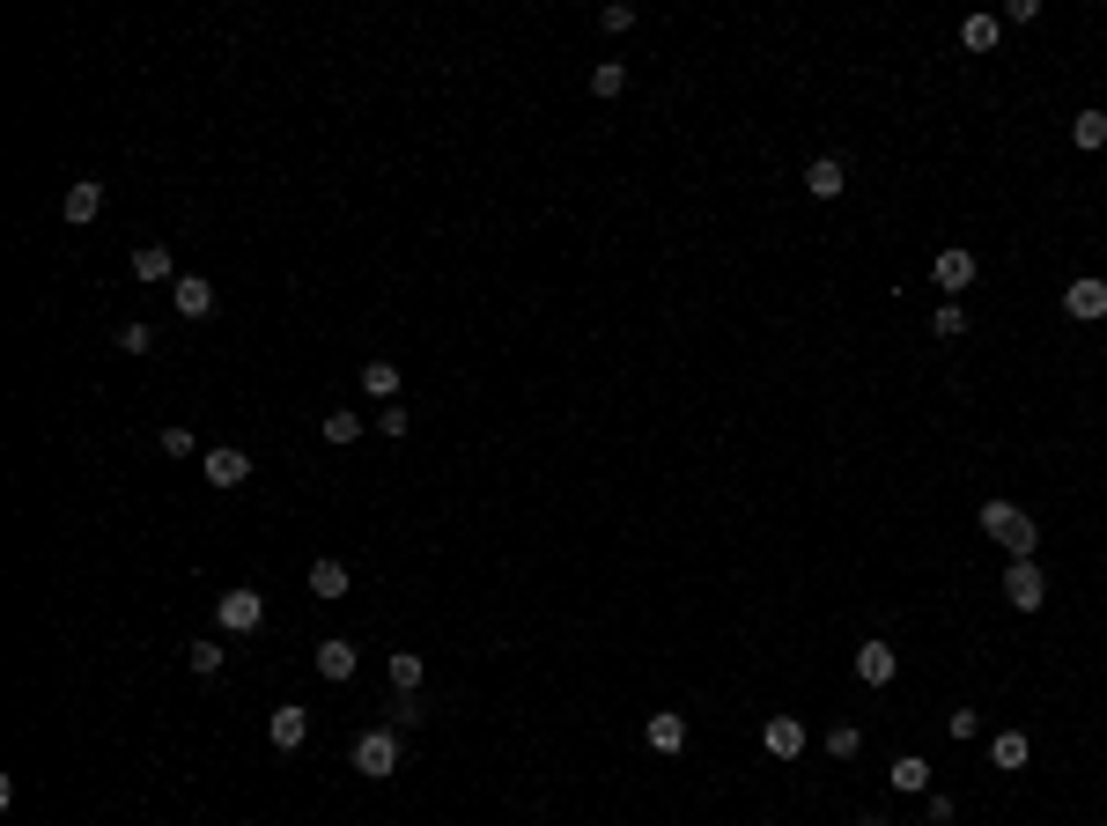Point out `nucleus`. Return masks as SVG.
<instances>
[{
  "instance_id": "obj_1",
  "label": "nucleus",
  "mask_w": 1107,
  "mask_h": 826,
  "mask_svg": "<svg viewBox=\"0 0 1107 826\" xmlns=\"http://www.w3.org/2000/svg\"><path fill=\"white\" fill-rule=\"evenodd\" d=\"M975 524H983V532L997 539V546H1005L1011 561H1033V554H1041V524H1033V517L1019 510V502H997V494H989Z\"/></svg>"
},
{
  "instance_id": "obj_2",
  "label": "nucleus",
  "mask_w": 1107,
  "mask_h": 826,
  "mask_svg": "<svg viewBox=\"0 0 1107 826\" xmlns=\"http://www.w3.org/2000/svg\"><path fill=\"white\" fill-rule=\"evenodd\" d=\"M355 775H369V782H384V775H399V730H362L355 738Z\"/></svg>"
},
{
  "instance_id": "obj_3",
  "label": "nucleus",
  "mask_w": 1107,
  "mask_h": 826,
  "mask_svg": "<svg viewBox=\"0 0 1107 826\" xmlns=\"http://www.w3.org/2000/svg\"><path fill=\"white\" fill-rule=\"evenodd\" d=\"M1005 606L1011 612H1041L1049 606V568H1041V561H1011L1005 568Z\"/></svg>"
},
{
  "instance_id": "obj_4",
  "label": "nucleus",
  "mask_w": 1107,
  "mask_h": 826,
  "mask_svg": "<svg viewBox=\"0 0 1107 826\" xmlns=\"http://www.w3.org/2000/svg\"><path fill=\"white\" fill-rule=\"evenodd\" d=\"M215 620H221V634H251L259 620H267V598H259V590H221Z\"/></svg>"
},
{
  "instance_id": "obj_5",
  "label": "nucleus",
  "mask_w": 1107,
  "mask_h": 826,
  "mask_svg": "<svg viewBox=\"0 0 1107 826\" xmlns=\"http://www.w3.org/2000/svg\"><path fill=\"white\" fill-rule=\"evenodd\" d=\"M199 480H207V487H221V494H229V487H245V480H251V458H245V450H237V443H215V450L199 458Z\"/></svg>"
},
{
  "instance_id": "obj_6",
  "label": "nucleus",
  "mask_w": 1107,
  "mask_h": 826,
  "mask_svg": "<svg viewBox=\"0 0 1107 826\" xmlns=\"http://www.w3.org/2000/svg\"><path fill=\"white\" fill-rule=\"evenodd\" d=\"M1063 311L1078 317V325H1100V317H1107V281H1100V273H1078V281L1063 289Z\"/></svg>"
},
{
  "instance_id": "obj_7",
  "label": "nucleus",
  "mask_w": 1107,
  "mask_h": 826,
  "mask_svg": "<svg viewBox=\"0 0 1107 826\" xmlns=\"http://www.w3.org/2000/svg\"><path fill=\"white\" fill-rule=\"evenodd\" d=\"M931 281H937V295H959L967 281H975V251H959V243H945L931 259Z\"/></svg>"
},
{
  "instance_id": "obj_8",
  "label": "nucleus",
  "mask_w": 1107,
  "mask_h": 826,
  "mask_svg": "<svg viewBox=\"0 0 1107 826\" xmlns=\"http://www.w3.org/2000/svg\"><path fill=\"white\" fill-rule=\"evenodd\" d=\"M267 738H273V746H281V753H295V746L311 738V708L281 702V708H273V716H267Z\"/></svg>"
},
{
  "instance_id": "obj_9",
  "label": "nucleus",
  "mask_w": 1107,
  "mask_h": 826,
  "mask_svg": "<svg viewBox=\"0 0 1107 826\" xmlns=\"http://www.w3.org/2000/svg\"><path fill=\"white\" fill-rule=\"evenodd\" d=\"M59 215H67L74 229H82V221H97L104 215V177H74L67 199H59Z\"/></svg>"
},
{
  "instance_id": "obj_10",
  "label": "nucleus",
  "mask_w": 1107,
  "mask_h": 826,
  "mask_svg": "<svg viewBox=\"0 0 1107 826\" xmlns=\"http://www.w3.org/2000/svg\"><path fill=\"white\" fill-rule=\"evenodd\" d=\"M893 672H901L893 642H879V634H871V642L857 650V680H864V686H893Z\"/></svg>"
},
{
  "instance_id": "obj_11",
  "label": "nucleus",
  "mask_w": 1107,
  "mask_h": 826,
  "mask_svg": "<svg viewBox=\"0 0 1107 826\" xmlns=\"http://www.w3.org/2000/svg\"><path fill=\"white\" fill-rule=\"evenodd\" d=\"M311 664H318V680H333V686H340V680H355V664H362V656H355V642H340V634H325Z\"/></svg>"
},
{
  "instance_id": "obj_12",
  "label": "nucleus",
  "mask_w": 1107,
  "mask_h": 826,
  "mask_svg": "<svg viewBox=\"0 0 1107 826\" xmlns=\"http://www.w3.org/2000/svg\"><path fill=\"white\" fill-rule=\"evenodd\" d=\"M171 303H177V317H207V311H215V281L177 273V281H171Z\"/></svg>"
},
{
  "instance_id": "obj_13",
  "label": "nucleus",
  "mask_w": 1107,
  "mask_h": 826,
  "mask_svg": "<svg viewBox=\"0 0 1107 826\" xmlns=\"http://www.w3.org/2000/svg\"><path fill=\"white\" fill-rule=\"evenodd\" d=\"M642 738H650V753H680V746H687V716H680V708H658V716L642 724Z\"/></svg>"
},
{
  "instance_id": "obj_14",
  "label": "nucleus",
  "mask_w": 1107,
  "mask_h": 826,
  "mask_svg": "<svg viewBox=\"0 0 1107 826\" xmlns=\"http://www.w3.org/2000/svg\"><path fill=\"white\" fill-rule=\"evenodd\" d=\"M842 185H849L842 155H812V163H805V193L812 199H842Z\"/></svg>"
},
{
  "instance_id": "obj_15",
  "label": "nucleus",
  "mask_w": 1107,
  "mask_h": 826,
  "mask_svg": "<svg viewBox=\"0 0 1107 826\" xmlns=\"http://www.w3.org/2000/svg\"><path fill=\"white\" fill-rule=\"evenodd\" d=\"M886 782H893L901 797H931V760H923V753H901L893 768H886Z\"/></svg>"
},
{
  "instance_id": "obj_16",
  "label": "nucleus",
  "mask_w": 1107,
  "mask_h": 826,
  "mask_svg": "<svg viewBox=\"0 0 1107 826\" xmlns=\"http://www.w3.org/2000/svg\"><path fill=\"white\" fill-rule=\"evenodd\" d=\"M761 746H768L775 760H797V753H805V724H797V716H768Z\"/></svg>"
},
{
  "instance_id": "obj_17",
  "label": "nucleus",
  "mask_w": 1107,
  "mask_h": 826,
  "mask_svg": "<svg viewBox=\"0 0 1107 826\" xmlns=\"http://www.w3.org/2000/svg\"><path fill=\"white\" fill-rule=\"evenodd\" d=\"M384 680H392V694H421V680H428L421 650H392V656H384Z\"/></svg>"
},
{
  "instance_id": "obj_18",
  "label": "nucleus",
  "mask_w": 1107,
  "mask_h": 826,
  "mask_svg": "<svg viewBox=\"0 0 1107 826\" xmlns=\"http://www.w3.org/2000/svg\"><path fill=\"white\" fill-rule=\"evenodd\" d=\"M133 281H177L171 243H141V251H133Z\"/></svg>"
},
{
  "instance_id": "obj_19",
  "label": "nucleus",
  "mask_w": 1107,
  "mask_h": 826,
  "mask_svg": "<svg viewBox=\"0 0 1107 826\" xmlns=\"http://www.w3.org/2000/svg\"><path fill=\"white\" fill-rule=\"evenodd\" d=\"M989 760H997V768H1005V775H1019V768H1027V760H1033V746H1027V730H997V738H989Z\"/></svg>"
},
{
  "instance_id": "obj_20",
  "label": "nucleus",
  "mask_w": 1107,
  "mask_h": 826,
  "mask_svg": "<svg viewBox=\"0 0 1107 826\" xmlns=\"http://www.w3.org/2000/svg\"><path fill=\"white\" fill-rule=\"evenodd\" d=\"M997 37H1005V15H967L959 23V45L967 52H997Z\"/></svg>"
},
{
  "instance_id": "obj_21",
  "label": "nucleus",
  "mask_w": 1107,
  "mask_h": 826,
  "mask_svg": "<svg viewBox=\"0 0 1107 826\" xmlns=\"http://www.w3.org/2000/svg\"><path fill=\"white\" fill-rule=\"evenodd\" d=\"M311 598H347V561H311Z\"/></svg>"
},
{
  "instance_id": "obj_22",
  "label": "nucleus",
  "mask_w": 1107,
  "mask_h": 826,
  "mask_svg": "<svg viewBox=\"0 0 1107 826\" xmlns=\"http://www.w3.org/2000/svg\"><path fill=\"white\" fill-rule=\"evenodd\" d=\"M362 391L392 406V399H399V362H384V355H377V362H362Z\"/></svg>"
},
{
  "instance_id": "obj_23",
  "label": "nucleus",
  "mask_w": 1107,
  "mask_h": 826,
  "mask_svg": "<svg viewBox=\"0 0 1107 826\" xmlns=\"http://www.w3.org/2000/svg\"><path fill=\"white\" fill-rule=\"evenodd\" d=\"M1071 141H1078L1085 155H1093V148H1107V111H1078V119H1071Z\"/></svg>"
},
{
  "instance_id": "obj_24",
  "label": "nucleus",
  "mask_w": 1107,
  "mask_h": 826,
  "mask_svg": "<svg viewBox=\"0 0 1107 826\" xmlns=\"http://www.w3.org/2000/svg\"><path fill=\"white\" fill-rule=\"evenodd\" d=\"M931 333H937V340H959V333H967V311H959L953 295H945V303L931 311Z\"/></svg>"
},
{
  "instance_id": "obj_25",
  "label": "nucleus",
  "mask_w": 1107,
  "mask_h": 826,
  "mask_svg": "<svg viewBox=\"0 0 1107 826\" xmlns=\"http://www.w3.org/2000/svg\"><path fill=\"white\" fill-rule=\"evenodd\" d=\"M864 753V730L857 724H835L827 730V760H857Z\"/></svg>"
},
{
  "instance_id": "obj_26",
  "label": "nucleus",
  "mask_w": 1107,
  "mask_h": 826,
  "mask_svg": "<svg viewBox=\"0 0 1107 826\" xmlns=\"http://www.w3.org/2000/svg\"><path fill=\"white\" fill-rule=\"evenodd\" d=\"M590 89H598V97H620V89H628V67H620V59H598V67H590Z\"/></svg>"
},
{
  "instance_id": "obj_27",
  "label": "nucleus",
  "mask_w": 1107,
  "mask_h": 826,
  "mask_svg": "<svg viewBox=\"0 0 1107 826\" xmlns=\"http://www.w3.org/2000/svg\"><path fill=\"white\" fill-rule=\"evenodd\" d=\"M318 436H325V443H355V436H362V413H325Z\"/></svg>"
},
{
  "instance_id": "obj_28",
  "label": "nucleus",
  "mask_w": 1107,
  "mask_h": 826,
  "mask_svg": "<svg viewBox=\"0 0 1107 826\" xmlns=\"http://www.w3.org/2000/svg\"><path fill=\"white\" fill-rule=\"evenodd\" d=\"M185 664H193L199 680H215L221 672V642H185Z\"/></svg>"
},
{
  "instance_id": "obj_29",
  "label": "nucleus",
  "mask_w": 1107,
  "mask_h": 826,
  "mask_svg": "<svg viewBox=\"0 0 1107 826\" xmlns=\"http://www.w3.org/2000/svg\"><path fill=\"white\" fill-rule=\"evenodd\" d=\"M163 458H207L193 443V428H163Z\"/></svg>"
},
{
  "instance_id": "obj_30",
  "label": "nucleus",
  "mask_w": 1107,
  "mask_h": 826,
  "mask_svg": "<svg viewBox=\"0 0 1107 826\" xmlns=\"http://www.w3.org/2000/svg\"><path fill=\"white\" fill-rule=\"evenodd\" d=\"M945 730H953V738H983V708H953Z\"/></svg>"
},
{
  "instance_id": "obj_31",
  "label": "nucleus",
  "mask_w": 1107,
  "mask_h": 826,
  "mask_svg": "<svg viewBox=\"0 0 1107 826\" xmlns=\"http://www.w3.org/2000/svg\"><path fill=\"white\" fill-rule=\"evenodd\" d=\"M377 436H406V406H399V399H392V406H377Z\"/></svg>"
},
{
  "instance_id": "obj_32",
  "label": "nucleus",
  "mask_w": 1107,
  "mask_h": 826,
  "mask_svg": "<svg viewBox=\"0 0 1107 826\" xmlns=\"http://www.w3.org/2000/svg\"><path fill=\"white\" fill-rule=\"evenodd\" d=\"M119 347H126V355H148V347H155V333L133 317V325H119Z\"/></svg>"
},
{
  "instance_id": "obj_33",
  "label": "nucleus",
  "mask_w": 1107,
  "mask_h": 826,
  "mask_svg": "<svg viewBox=\"0 0 1107 826\" xmlns=\"http://www.w3.org/2000/svg\"><path fill=\"white\" fill-rule=\"evenodd\" d=\"M598 23H606V30H614V37H620V30H636V8H628V0H614V8H606Z\"/></svg>"
},
{
  "instance_id": "obj_34",
  "label": "nucleus",
  "mask_w": 1107,
  "mask_h": 826,
  "mask_svg": "<svg viewBox=\"0 0 1107 826\" xmlns=\"http://www.w3.org/2000/svg\"><path fill=\"white\" fill-rule=\"evenodd\" d=\"M421 724V702L414 694H399V708H392V730H414Z\"/></svg>"
},
{
  "instance_id": "obj_35",
  "label": "nucleus",
  "mask_w": 1107,
  "mask_h": 826,
  "mask_svg": "<svg viewBox=\"0 0 1107 826\" xmlns=\"http://www.w3.org/2000/svg\"><path fill=\"white\" fill-rule=\"evenodd\" d=\"M857 826H893V819H879V812H864V819H857Z\"/></svg>"
}]
</instances>
